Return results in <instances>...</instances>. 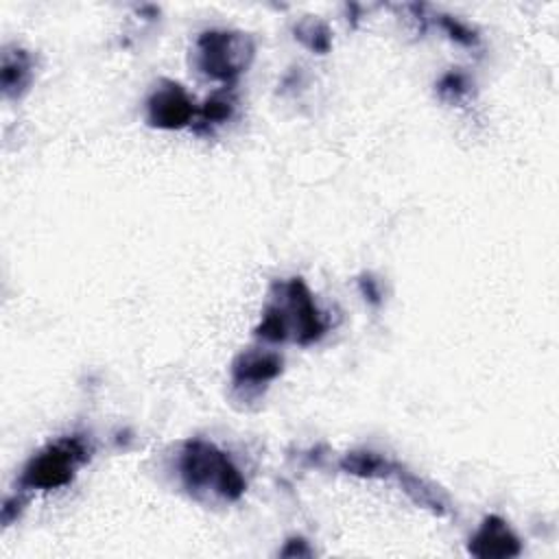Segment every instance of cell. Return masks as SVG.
Segmentation results:
<instances>
[{
    "instance_id": "obj_3",
    "label": "cell",
    "mask_w": 559,
    "mask_h": 559,
    "mask_svg": "<svg viewBox=\"0 0 559 559\" xmlns=\"http://www.w3.org/2000/svg\"><path fill=\"white\" fill-rule=\"evenodd\" d=\"M247 57H251V48L240 35L205 33L199 39V66L214 79H234L247 66Z\"/></svg>"
},
{
    "instance_id": "obj_6",
    "label": "cell",
    "mask_w": 559,
    "mask_h": 559,
    "mask_svg": "<svg viewBox=\"0 0 559 559\" xmlns=\"http://www.w3.org/2000/svg\"><path fill=\"white\" fill-rule=\"evenodd\" d=\"M282 369V360L275 354H247L240 358V365H236L234 376L238 384H258L266 382L273 376H277Z\"/></svg>"
},
{
    "instance_id": "obj_1",
    "label": "cell",
    "mask_w": 559,
    "mask_h": 559,
    "mask_svg": "<svg viewBox=\"0 0 559 559\" xmlns=\"http://www.w3.org/2000/svg\"><path fill=\"white\" fill-rule=\"evenodd\" d=\"M181 474L190 489L212 487L227 500L240 498L245 480L229 459L205 441H190L181 456Z\"/></svg>"
},
{
    "instance_id": "obj_8",
    "label": "cell",
    "mask_w": 559,
    "mask_h": 559,
    "mask_svg": "<svg viewBox=\"0 0 559 559\" xmlns=\"http://www.w3.org/2000/svg\"><path fill=\"white\" fill-rule=\"evenodd\" d=\"M229 114H231V100H227L223 96H214L203 107V122H221V120L229 118Z\"/></svg>"
},
{
    "instance_id": "obj_2",
    "label": "cell",
    "mask_w": 559,
    "mask_h": 559,
    "mask_svg": "<svg viewBox=\"0 0 559 559\" xmlns=\"http://www.w3.org/2000/svg\"><path fill=\"white\" fill-rule=\"evenodd\" d=\"M87 456V448L81 439H66L31 461L24 472V485L52 489L70 480L72 469Z\"/></svg>"
},
{
    "instance_id": "obj_7",
    "label": "cell",
    "mask_w": 559,
    "mask_h": 559,
    "mask_svg": "<svg viewBox=\"0 0 559 559\" xmlns=\"http://www.w3.org/2000/svg\"><path fill=\"white\" fill-rule=\"evenodd\" d=\"M343 467L349 469L352 474H362V476H376V474H389V463L380 459L373 452H362V454H349L343 461Z\"/></svg>"
},
{
    "instance_id": "obj_5",
    "label": "cell",
    "mask_w": 559,
    "mask_h": 559,
    "mask_svg": "<svg viewBox=\"0 0 559 559\" xmlns=\"http://www.w3.org/2000/svg\"><path fill=\"white\" fill-rule=\"evenodd\" d=\"M469 550L478 557H511L520 552V542L500 518H487L469 539Z\"/></svg>"
},
{
    "instance_id": "obj_4",
    "label": "cell",
    "mask_w": 559,
    "mask_h": 559,
    "mask_svg": "<svg viewBox=\"0 0 559 559\" xmlns=\"http://www.w3.org/2000/svg\"><path fill=\"white\" fill-rule=\"evenodd\" d=\"M192 114H194L192 103L177 83H168L166 87H159L148 100V120L155 127H164V129L181 127L192 118Z\"/></svg>"
}]
</instances>
